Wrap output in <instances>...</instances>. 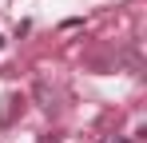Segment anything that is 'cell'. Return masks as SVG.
<instances>
[{
    "label": "cell",
    "instance_id": "cell-1",
    "mask_svg": "<svg viewBox=\"0 0 147 143\" xmlns=\"http://www.w3.org/2000/svg\"><path fill=\"white\" fill-rule=\"evenodd\" d=\"M24 111V95H4V107H0V127H12L16 123V115Z\"/></svg>",
    "mask_w": 147,
    "mask_h": 143
},
{
    "label": "cell",
    "instance_id": "cell-2",
    "mask_svg": "<svg viewBox=\"0 0 147 143\" xmlns=\"http://www.w3.org/2000/svg\"><path fill=\"white\" fill-rule=\"evenodd\" d=\"M0 48H4V36H0Z\"/></svg>",
    "mask_w": 147,
    "mask_h": 143
},
{
    "label": "cell",
    "instance_id": "cell-3",
    "mask_svg": "<svg viewBox=\"0 0 147 143\" xmlns=\"http://www.w3.org/2000/svg\"><path fill=\"white\" fill-rule=\"evenodd\" d=\"M119 143H127V139H119Z\"/></svg>",
    "mask_w": 147,
    "mask_h": 143
}]
</instances>
